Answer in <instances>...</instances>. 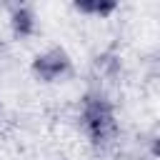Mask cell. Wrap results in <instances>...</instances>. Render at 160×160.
Returning <instances> with one entry per match:
<instances>
[{
    "label": "cell",
    "instance_id": "cell-6",
    "mask_svg": "<svg viewBox=\"0 0 160 160\" xmlns=\"http://www.w3.org/2000/svg\"><path fill=\"white\" fill-rule=\"evenodd\" d=\"M0 112H2V105H0Z\"/></svg>",
    "mask_w": 160,
    "mask_h": 160
},
{
    "label": "cell",
    "instance_id": "cell-1",
    "mask_svg": "<svg viewBox=\"0 0 160 160\" xmlns=\"http://www.w3.org/2000/svg\"><path fill=\"white\" fill-rule=\"evenodd\" d=\"M80 125L90 142L95 145H110L118 138V120H115V108L102 95L100 90L88 92L80 105Z\"/></svg>",
    "mask_w": 160,
    "mask_h": 160
},
{
    "label": "cell",
    "instance_id": "cell-2",
    "mask_svg": "<svg viewBox=\"0 0 160 160\" xmlns=\"http://www.w3.org/2000/svg\"><path fill=\"white\" fill-rule=\"evenodd\" d=\"M30 70L40 82H60L72 72V60L62 48H48L45 52L35 55Z\"/></svg>",
    "mask_w": 160,
    "mask_h": 160
},
{
    "label": "cell",
    "instance_id": "cell-4",
    "mask_svg": "<svg viewBox=\"0 0 160 160\" xmlns=\"http://www.w3.org/2000/svg\"><path fill=\"white\" fill-rule=\"evenodd\" d=\"M78 12L82 15H95V18H108L110 12H115V2H102V0H80L72 5Z\"/></svg>",
    "mask_w": 160,
    "mask_h": 160
},
{
    "label": "cell",
    "instance_id": "cell-5",
    "mask_svg": "<svg viewBox=\"0 0 160 160\" xmlns=\"http://www.w3.org/2000/svg\"><path fill=\"white\" fill-rule=\"evenodd\" d=\"M0 52H2V40H0Z\"/></svg>",
    "mask_w": 160,
    "mask_h": 160
},
{
    "label": "cell",
    "instance_id": "cell-3",
    "mask_svg": "<svg viewBox=\"0 0 160 160\" xmlns=\"http://www.w3.org/2000/svg\"><path fill=\"white\" fill-rule=\"evenodd\" d=\"M10 30L15 38H32L38 30V15L30 5H12L10 8Z\"/></svg>",
    "mask_w": 160,
    "mask_h": 160
}]
</instances>
